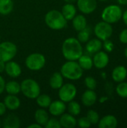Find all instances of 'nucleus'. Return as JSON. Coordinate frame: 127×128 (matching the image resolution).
<instances>
[{
    "mask_svg": "<svg viewBox=\"0 0 127 128\" xmlns=\"http://www.w3.org/2000/svg\"><path fill=\"white\" fill-rule=\"evenodd\" d=\"M62 54L67 61H77L84 53L82 43L76 38H68L63 42Z\"/></svg>",
    "mask_w": 127,
    "mask_h": 128,
    "instance_id": "f257e3e1",
    "label": "nucleus"
},
{
    "mask_svg": "<svg viewBox=\"0 0 127 128\" xmlns=\"http://www.w3.org/2000/svg\"><path fill=\"white\" fill-rule=\"evenodd\" d=\"M83 70L77 61H67L61 68V74L69 80H78L83 75Z\"/></svg>",
    "mask_w": 127,
    "mask_h": 128,
    "instance_id": "f03ea898",
    "label": "nucleus"
},
{
    "mask_svg": "<svg viewBox=\"0 0 127 128\" xmlns=\"http://www.w3.org/2000/svg\"><path fill=\"white\" fill-rule=\"evenodd\" d=\"M45 22L46 26L53 30H61L67 26V20L62 13L58 10H51L45 15Z\"/></svg>",
    "mask_w": 127,
    "mask_h": 128,
    "instance_id": "7ed1b4c3",
    "label": "nucleus"
},
{
    "mask_svg": "<svg viewBox=\"0 0 127 128\" xmlns=\"http://www.w3.org/2000/svg\"><path fill=\"white\" fill-rule=\"evenodd\" d=\"M123 10L119 4H109L104 8L101 14V18L103 21L110 24L118 22L122 19Z\"/></svg>",
    "mask_w": 127,
    "mask_h": 128,
    "instance_id": "20e7f679",
    "label": "nucleus"
},
{
    "mask_svg": "<svg viewBox=\"0 0 127 128\" xmlns=\"http://www.w3.org/2000/svg\"><path fill=\"white\" fill-rule=\"evenodd\" d=\"M20 90L22 94L29 99H36L40 94V85L36 80L28 78L24 80L20 83Z\"/></svg>",
    "mask_w": 127,
    "mask_h": 128,
    "instance_id": "39448f33",
    "label": "nucleus"
},
{
    "mask_svg": "<svg viewBox=\"0 0 127 128\" xmlns=\"http://www.w3.org/2000/svg\"><path fill=\"white\" fill-rule=\"evenodd\" d=\"M26 68L33 71H37L41 70L46 64L45 56L39 52H34L28 55L25 58Z\"/></svg>",
    "mask_w": 127,
    "mask_h": 128,
    "instance_id": "423d86ee",
    "label": "nucleus"
},
{
    "mask_svg": "<svg viewBox=\"0 0 127 128\" xmlns=\"http://www.w3.org/2000/svg\"><path fill=\"white\" fill-rule=\"evenodd\" d=\"M17 53V46L10 41L0 42V60L7 62L16 56Z\"/></svg>",
    "mask_w": 127,
    "mask_h": 128,
    "instance_id": "0eeeda50",
    "label": "nucleus"
},
{
    "mask_svg": "<svg viewBox=\"0 0 127 128\" xmlns=\"http://www.w3.org/2000/svg\"><path fill=\"white\" fill-rule=\"evenodd\" d=\"M113 32L114 30L112 24L103 20L97 22L94 28V32L96 38L102 41L109 39L112 36Z\"/></svg>",
    "mask_w": 127,
    "mask_h": 128,
    "instance_id": "6e6552de",
    "label": "nucleus"
},
{
    "mask_svg": "<svg viewBox=\"0 0 127 128\" xmlns=\"http://www.w3.org/2000/svg\"><path fill=\"white\" fill-rule=\"evenodd\" d=\"M77 94V88L73 83L63 84L58 89V98L64 103H68L76 98Z\"/></svg>",
    "mask_w": 127,
    "mask_h": 128,
    "instance_id": "1a4fd4ad",
    "label": "nucleus"
},
{
    "mask_svg": "<svg viewBox=\"0 0 127 128\" xmlns=\"http://www.w3.org/2000/svg\"><path fill=\"white\" fill-rule=\"evenodd\" d=\"M93 63L94 66L99 70H102L106 68L110 61L109 56L108 52L104 50H100L99 52L94 54L93 56Z\"/></svg>",
    "mask_w": 127,
    "mask_h": 128,
    "instance_id": "9d476101",
    "label": "nucleus"
},
{
    "mask_svg": "<svg viewBox=\"0 0 127 128\" xmlns=\"http://www.w3.org/2000/svg\"><path fill=\"white\" fill-rule=\"evenodd\" d=\"M76 4L83 14H91L97 8V0H77Z\"/></svg>",
    "mask_w": 127,
    "mask_h": 128,
    "instance_id": "9b49d317",
    "label": "nucleus"
},
{
    "mask_svg": "<svg viewBox=\"0 0 127 128\" xmlns=\"http://www.w3.org/2000/svg\"><path fill=\"white\" fill-rule=\"evenodd\" d=\"M49 112L53 116H60L65 112L67 110L66 103L61 100L52 101L49 106Z\"/></svg>",
    "mask_w": 127,
    "mask_h": 128,
    "instance_id": "f8f14e48",
    "label": "nucleus"
},
{
    "mask_svg": "<svg viewBox=\"0 0 127 128\" xmlns=\"http://www.w3.org/2000/svg\"><path fill=\"white\" fill-rule=\"evenodd\" d=\"M4 71L10 77L16 78L21 75L22 68L17 62L10 60L7 62H5Z\"/></svg>",
    "mask_w": 127,
    "mask_h": 128,
    "instance_id": "ddd939ff",
    "label": "nucleus"
},
{
    "mask_svg": "<svg viewBox=\"0 0 127 128\" xmlns=\"http://www.w3.org/2000/svg\"><path fill=\"white\" fill-rule=\"evenodd\" d=\"M100 128H116L118 125V121L114 115H106L100 118L97 124Z\"/></svg>",
    "mask_w": 127,
    "mask_h": 128,
    "instance_id": "4468645a",
    "label": "nucleus"
},
{
    "mask_svg": "<svg viewBox=\"0 0 127 128\" xmlns=\"http://www.w3.org/2000/svg\"><path fill=\"white\" fill-rule=\"evenodd\" d=\"M81 100H82V104L85 106L91 107L94 106L97 101V94L94 92V90L87 89L82 94Z\"/></svg>",
    "mask_w": 127,
    "mask_h": 128,
    "instance_id": "2eb2a0df",
    "label": "nucleus"
},
{
    "mask_svg": "<svg viewBox=\"0 0 127 128\" xmlns=\"http://www.w3.org/2000/svg\"><path fill=\"white\" fill-rule=\"evenodd\" d=\"M127 77V68L124 65L116 66L112 71V78L117 83L125 81Z\"/></svg>",
    "mask_w": 127,
    "mask_h": 128,
    "instance_id": "dca6fc26",
    "label": "nucleus"
},
{
    "mask_svg": "<svg viewBox=\"0 0 127 128\" xmlns=\"http://www.w3.org/2000/svg\"><path fill=\"white\" fill-rule=\"evenodd\" d=\"M103 49V41L97 38L89 39L85 44V50L89 54H95Z\"/></svg>",
    "mask_w": 127,
    "mask_h": 128,
    "instance_id": "f3484780",
    "label": "nucleus"
},
{
    "mask_svg": "<svg viewBox=\"0 0 127 128\" xmlns=\"http://www.w3.org/2000/svg\"><path fill=\"white\" fill-rule=\"evenodd\" d=\"M59 122L61 128H74L77 126V120L70 113H63L60 116Z\"/></svg>",
    "mask_w": 127,
    "mask_h": 128,
    "instance_id": "a211bd4d",
    "label": "nucleus"
},
{
    "mask_svg": "<svg viewBox=\"0 0 127 128\" xmlns=\"http://www.w3.org/2000/svg\"><path fill=\"white\" fill-rule=\"evenodd\" d=\"M4 104L7 110L13 111L19 108L21 102L19 98L16 97V95L8 94L4 99Z\"/></svg>",
    "mask_w": 127,
    "mask_h": 128,
    "instance_id": "6ab92c4d",
    "label": "nucleus"
},
{
    "mask_svg": "<svg viewBox=\"0 0 127 128\" xmlns=\"http://www.w3.org/2000/svg\"><path fill=\"white\" fill-rule=\"evenodd\" d=\"M72 24L76 32H79L88 26L87 19L83 14H76L72 20Z\"/></svg>",
    "mask_w": 127,
    "mask_h": 128,
    "instance_id": "aec40b11",
    "label": "nucleus"
},
{
    "mask_svg": "<svg viewBox=\"0 0 127 128\" xmlns=\"http://www.w3.org/2000/svg\"><path fill=\"white\" fill-rule=\"evenodd\" d=\"M4 128H19L20 127V120L14 114H10L6 116L2 122Z\"/></svg>",
    "mask_w": 127,
    "mask_h": 128,
    "instance_id": "412c9836",
    "label": "nucleus"
},
{
    "mask_svg": "<svg viewBox=\"0 0 127 128\" xmlns=\"http://www.w3.org/2000/svg\"><path fill=\"white\" fill-rule=\"evenodd\" d=\"M64 16V18L68 20H72L73 18L76 15L77 9L73 4L71 3H66L61 8V11Z\"/></svg>",
    "mask_w": 127,
    "mask_h": 128,
    "instance_id": "4be33fe9",
    "label": "nucleus"
},
{
    "mask_svg": "<svg viewBox=\"0 0 127 128\" xmlns=\"http://www.w3.org/2000/svg\"><path fill=\"white\" fill-rule=\"evenodd\" d=\"M49 118V113L43 108L38 109L34 112L35 122L39 124L42 127H44L46 125V124L47 123Z\"/></svg>",
    "mask_w": 127,
    "mask_h": 128,
    "instance_id": "5701e85b",
    "label": "nucleus"
},
{
    "mask_svg": "<svg viewBox=\"0 0 127 128\" xmlns=\"http://www.w3.org/2000/svg\"><path fill=\"white\" fill-rule=\"evenodd\" d=\"M79 64L82 68L83 70H89L94 67L93 58L91 56L87 54H82L77 60Z\"/></svg>",
    "mask_w": 127,
    "mask_h": 128,
    "instance_id": "b1692460",
    "label": "nucleus"
},
{
    "mask_svg": "<svg viewBox=\"0 0 127 128\" xmlns=\"http://www.w3.org/2000/svg\"><path fill=\"white\" fill-rule=\"evenodd\" d=\"M64 84V77L61 72H55L49 79V86L52 89H59Z\"/></svg>",
    "mask_w": 127,
    "mask_h": 128,
    "instance_id": "393cba45",
    "label": "nucleus"
},
{
    "mask_svg": "<svg viewBox=\"0 0 127 128\" xmlns=\"http://www.w3.org/2000/svg\"><path fill=\"white\" fill-rule=\"evenodd\" d=\"M4 91H6V92L8 94L16 95L19 92H21L20 84L18 82H16V81H13V80L9 81V82L5 83Z\"/></svg>",
    "mask_w": 127,
    "mask_h": 128,
    "instance_id": "a878e982",
    "label": "nucleus"
},
{
    "mask_svg": "<svg viewBox=\"0 0 127 128\" xmlns=\"http://www.w3.org/2000/svg\"><path fill=\"white\" fill-rule=\"evenodd\" d=\"M13 9V0H0V14L6 16L10 14Z\"/></svg>",
    "mask_w": 127,
    "mask_h": 128,
    "instance_id": "bb28decb",
    "label": "nucleus"
},
{
    "mask_svg": "<svg viewBox=\"0 0 127 128\" xmlns=\"http://www.w3.org/2000/svg\"><path fill=\"white\" fill-rule=\"evenodd\" d=\"M36 102H37V104L40 107L46 109L50 105V104L52 102V99H51L50 96H49L48 94H40L36 98Z\"/></svg>",
    "mask_w": 127,
    "mask_h": 128,
    "instance_id": "cd10ccee",
    "label": "nucleus"
},
{
    "mask_svg": "<svg viewBox=\"0 0 127 128\" xmlns=\"http://www.w3.org/2000/svg\"><path fill=\"white\" fill-rule=\"evenodd\" d=\"M68 113L71 114L73 116H77L80 114L81 112V106L80 104L75 101V100H71L68 102V105L67 106Z\"/></svg>",
    "mask_w": 127,
    "mask_h": 128,
    "instance_id": "c85d7f7f",
    "label": "nucleus"
},
{
    "mask_svg": "<svg viewBox=\"0 0 127 128\" xmlns=\"http://www.w3.org/2000/svg\"><path fill=\"white\" fill-rule=\"evenodd\" d=\"M91 34V29L89 27H86L84 29L78 32V34H77V39L82 43V44H85L87 41L89 40Z\"/></svg>",
    "mask_w": 127,
    "mask_h": 128,
    "instance_id": "c756f323",
    "label": "nucleus"
},
{
    "mask_svg": "<svg viewBox=\"0 0 127 128\" xmlns=\"http://www.w3.org/2000/svg\"><path fill=\"white\" fill-rule=\"evenodd\" d=\"M115 92L119 97L127 98V82L123 81L118 83L115 87Z\"/></svg>",
    "mask_w": 127,
    "mask_h": 128,
    "instance_id": "7c9ffc66",
    "label": "nucleus"
},
{
    "mask_svg": "<svg viewBox=\"0 0 127 128\" xmlns=\"http://www.w3.org/2000/svg\"><path fill=\"white\" fill-rule=\"evenodd\" d=\"M86 117L88 118V120L90 121L91 124H94V125L97 124L98 122H99V121H100V118L99 113L97 111L94 110H88V112H87Z\"/></svg>",
    "mask_w": 127,
    "mask_h": 128,
    "instance_id": "2f4dec72",
    "label": "nucleus"
},
{
    "mask_svg": "<svg viewBox=\"0 0 127 128\" xmlns=\"http://www.w3.org/2000/svg\"><path fill=\"white\" fill-rule=\"evenodd\" d=\"M85 85L87 87L88 89H91V90H95L97 86V82L95 78L93 76H86L85 79Z\"/></svg>",
    "mask_w": 127,
    "mask_h": 128,
    "instance_id": "473e14b6",
    "label": "nucleus"
},
{
    "mask_svg": "<svg viewBox=\"0 0 127 128\" xmlns=\"http://www.w3.org/2000/svg\"><path fill=\"white\" fill-rule=\"evenodd\" d=\"M77 125L81 128H88L92 124H91L88 118L86 116H85V117H81L77 120Z\"/></svg>",
    "mask_w": 127,
    "mask_h": 128,
    "instance_id": "72a5a7b5",
    "label": "nucleus"
},
{
    "mask_svg": "<svg viewBox=\"0 0 127 128\" xmlns=\"http://www.w3.org/2000/svg\"><path fill=\"white\" fill-rule=\"evenodd\" d=\"M46 128H61V126L60 124L59 120H58L55 118H49L47 123L44 126Z\"/></svg>",
    "mask_w": 127,
    "mask_h": 128,
    "instance_id": "f704fd0d",
    "label": "nucleus"
},
{
    "mask_svg": "<svg viewBox=\"0 0 127 128\" xmlns=\"http://www.w3.org/2000/svg\"><path fill=\"white\" fill-rule=\"evenodd\" d=\"M103 48L104 49V51H106V52H112L114 50L115 44L111 40L107 39L103 41Z\"/></svg>",
    "mask_w": 127,
    "mask_h": 128,
    "instance_id": "c9c22d12",
    "label": "nucleus"
},
{
    "mask_svg": "<svg viewBox=\"0 0 127 128\" xmlns=\"http://www.w3.org/2000/svg\"><path fill=\"white\" fill-rule=\"evenodd\" d=\"M119 40L124 44H127V28L123 29L119 34Z\"/></svg>",
    "mask_w": 127,
    "mask_h": 128,
    "instance_id": "e433bc0d",
    "label": "nucleus"
},
{
    "mask_svg": "<svg viewBox=\"0 0 127 128\" xmlns=\"http://www.w3.org/2000/svg\"><path fill=\"white\" fill-rule=\"evenodd\" d=\"M5 80L4 79L0 76V94H2L4 92V88H5Z\"/></svg>",
    "mask_w": 127,
    "mask_h": 128,
    "instance_id": "4c0bfd02",
    "label": "nucleus"
},
{
    "mask_svg": "<svg viewBox=\"0 0 127 128\" xmlns=\"http://www.w3.org/2000/svg\"><path fill=\"white\" fill-rule=\"evenodd\" d=\"M7 108L4 104V102H0V116H2L5 114Z\"/></svg>",
    "mask_w": 127,
    "mask_h": 128,
    "instance_id": "58836bf2",
    "label": "nucleus"
},
{
    "mask_svg": "<svg viewBox=\"0 0 127 128\" xmlns=\"http://www.w3.org/2000/svg\"><path fill=\"white\" fill-rule=\"evenodd\" d=\"M121 20H123V21H124V24L126 25V26L127 27V9L126 10H124V11L123 12L122 19H121Z\"/></svg>",
    "mask_w": 127,
    "mask_h": 128,
    "instance_id": "ea45409f",
    "label": "nucleus"
},
{
    "mask_svg": "<svg viewBox=\"0 0 127 128\" xmlns=\"http://www.w3.org/2000/svg\"><path fill=\"white\" fill-rule=\"evenodd\" d=\"M4 68H5V62L0 60V74L4 71Z\"/></svg>",
    "mask_w": 127,
    "mask_h": 128,
    "instance_id": "a19ab883",
    "label": "nucleus"
},
{
    "mask_svg": "<svg viewBox=\"0 0 127 128\" xmlns=\"http://www.w3.org/2000/svg\"><path fill=\"white\" fill-rule=\"evenodd\" d=\"M43 128L41 125H40L39 124H37V123H34V124H30V125H28V128Z\"/></svg>",
    "mask_w": 127,
    "mask_h": 128,
    "instance_id": "79ce46f5",
    "label": "nucleus"
},
{
    "mask_svg": "<svg viewBox=\"0 0 127 128\" xmlns=\"http://www.w3.org/2000/svg\"><path fill=\"white\" fill-rule=\"evenodd\" d=\"M108 97H106V96H103V97H101L100 98V100H99V101H100V103H101V104H103V103H105L106 101H107L108 100Z\"/></svg>",
    "mask_w": 127,
    "mask_h": 128,
    "instance_id": "37998d69",
    "label": "nucleus"
},
{
    "mask_svg": "<svg viewBox=\"0 0 127 128\" xmlns=\"http://www.w3.org/2000/svg\"><path fill=\"white\" fill-rule=\"evenodd\" d=\"M119 5H127V0H117Z\"/></svg>",
    "mask_w": 127,
    "mask_h": 128,
    "instance_id": "c03bdc74",
    "label": "nucleus"
},
{
    "mask_svg": "<svg viewBox=\"0 0 127 128\" xmlns=\"http://www.w3.org/2000/svg\"><path fill=\"white\" fill-rule=\"evenodd\" d=\"M66 3H71V4H73L74 2H76L77 0H64Z\"/></svg>",
    "mask_w": 127,
    "mask_h": 128,
    "instance_id": "a18cd8bd",
    "label": "nucleus"
},
{
    "mask_svg": "<svg viewBox=\"0 0 127 128\" xmlns=\"http://www.w3.org/2000/svg\"><path fill=\"white\" fill-rule=\"evenodd\" d=\"M124 56L126 57V58L127 59V47L125 48V50H124Z\"/></svg>",
    "mask_w": 127,
    "mask_h": 128,
    "instance_id": "49530a36",
    "label": "nucleus"
},
{
    "mask_svg": "<svg viewBox=\"0 0 127 128\" xmlns=\"http://www.w3.org/2000/svg\"><path fill=\"white\" fill-rule=\"evenodd\" d=\"M99 1H101V2H105V1H107V0H99Z\"/></svg>",
    "mask_w": 127,
    "mask_h": 128,
    "instance_id": "de8ad7c7",
    "label": "nucleus"
},
{
    "mask_svg": "<svg viewBox=\"0 0 127 128\" xmlns=\"http://www.w3.org/2000/svg\"><path fill=\"white\" fill-rule=\"evenodd\" d=\"M1 126V120H0V127Z\"/></svg>",
    "mask_w": 127,
    "mask_h": 128,
    "instance_id": "09e8293b",
    "label": "nucleus"
},
{
    "mask_svg": "<svg viewBox=\"0 0 127 128\" xmlns=\"http://www.w3.org/2000/svg\"><path fill=\"white\" fill-rule=\"evenodd\" d=\"M0 42H1V34H0Z\"/></svg>",
    "mask_w": 127,
    "mask_h": 128,
    "instance_id": "8fccbe9b",
    "label": "nucleus"
}]
</instances>
